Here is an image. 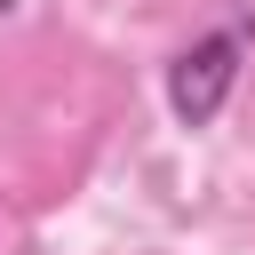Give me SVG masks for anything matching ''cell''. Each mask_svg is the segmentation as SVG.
<instances>
[{
	"mask_svg": "<svg viewBox=\"0 0 255 255\" xmlns=\"http://www.w3.org/2000/svg\"><path fill=\"white\" fill-rule=\"evenodd\" d=\"M8 16H16V0H0V24H8Z\"/></svg>",
	"mask_w": 255,
	"mask_h": 255,
	"instance_id": "7a4b0ae2",
	"label": "cell"
},
{
	"mask_svg": "<svg viewBox=\"0 0 255 255\" xmlns=\"http://www.w3.org/2000/svg\"><path fill=\"white\" fill-rule=\"evenodd\" d=\"M239 56H247L239 32H199V40L167 64V112H175L183 128H207V120L231 104V88H239Z\"/></svg>",
	"mask_w": 255,
	"mask_h": 255,
	"instance_id": "6da1fadb",
	"label": "cell"
}]
</instances>
